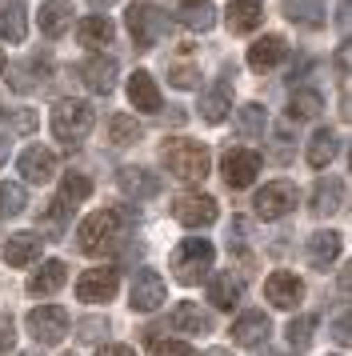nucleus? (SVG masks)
Segmentation results:
<instances>
[{"label":"nucleus","instance_id":"obj_52","mask_svg":"<svg viewBox=\"0 0 352 356\" xmlns=\"http://www.w3.org/2000/svg\"><path fill=\"white\" fill-rule=\"evenodd\" d=\"M205 356H232V353H224V348H212V353H205Z\"/></svg>","mask_w":352,"mask_h":356},{"label":"nucleus","instance_id":"obj_49","mask_svg":"<svg viewBox=\"0 0 352 356\" xmlns=\"http://www.w3.org/2000/svg\"><path fill=\"white\" fill-rule=\"evenodd\" d=\"M340 116H344V120H352V97H344V104H340Z\"/></svg>","mask_w":352,"mask_h":356},{"label":"nucleus","instance_id":"obj_17","mask_svg":"<svg viewBox=\"0 0 352 356\" xmlns=\"http://www.w3.org/2000/svg\"><path fill=\"white\" fill-rule=\"evenodd\" d=\"M168 324H173L176 332H189V337H205V332H212V316H208L200 305H192V300L176 305L173 312H168Z\"/></svg>","mask_w":352,"mask_h":356},{"label":"nucleus","instance_id":"obj_37","mask_svg":"<svg viewBox=\"0 0 352 356\" xmlns=\"http://www.w3.org/2000/svg\"><path fill=\"white\" fill-rule=\"evenodd\" d=\"M109 136H112V145H132L136 136H141V124L132 120V116H112L109 120Z\"/></svg>","mask_w":352,"mask_h":356},{"label":"nucleus","instance_id":"obj_14","mask_svg":"<svg viewBox=\"0 0 352 356\" xmlns=\"http://www.w3.org/2000/svg\"><path fill=\"white\" fill-rule=\"evenodd\" d=\"M116 76H120V65L112 56H88L80 65V81L88 84L93 92H112L116 88Z\"/></svg>","mask_w":352,"mask_h":356},{"label":"nucleus","instance_id":"obj_35","mask_svg":"<svg viewBox=\"0 0 352 356\" xmlns=\"http://www.w3.org/2000/svg\"><path fill=\"white\" fill-rule=\"evenodd\" d=\"M88 193H93V184H88V177H80V172H68V177L61 180V200L72 204V209H77Z\"/></svg>","mask_w":352,"mask_h":356},{"label":"nucleus","instance_id":"obj_42","mask_svg":"<svg viewBox=\"0 0 352 356\" xmlns=\"http://www.w3.org/2000/svg\"><path fill=\"white\" fill-rule=\"evenodd\" d=\"M157 356H196V348H189L184 340H164L157 344Z\"/></svg>","mask_w":352,"mask_h":356},{"label":"nucleus","instance_id":"obj_26","mask_svg":"<svg viewBox=\"0 0 352 356\" xmlns=\"http://www.w3.org/2000/svg\"><path fill=\"white\" fill-rule=\"evenodd\" d=\"M68 24H72V4L68 0H48V4H40V33L45 36H64Z\"/></svg>","mask_w":352,"mask_h":356},{"label":"nucleus","instance_id":"obj_24","mask_svg":"<svg viewBox=\"0 0 352 356\" xmlns=\"http://www.w3.org/2000/svg\"><path fill=\"white\" fill-rule=\"evenodd\" d=\"M68 280V268H64V260H45L29 280V292L32 296H48V292H56Z\"/></svg>","mask_w":352,"mask_h":356},{"label":"nucleus","instance_id":"obj_38","mask_svg":"<svg viewBox=\"0 0 352 356\" xmlns=\"http://www.w3.org/2000/svg\"><path fill=\"white\" fill-rule=\"evenodd\" d=\"M312 332H317V316H296V321L288 324V344L308 348L312 344Z\"/></svg>","mask_w":352,"mask_h":356},{"label":"nucleus","instance_id":"obj_31","mask_svg":"<svg viewBox=\"0 0 352 356\" xmlns=\"http://www.w3.org/2000/svg\"><path fill=\"white\" fill-rule=\"evenodd\" d=\"M285 17L304 29H320L328 13H324V0H285Z\"/></svg>","mask_w":352,"mask_h":356},{"label":"nucleus","instance_id":"obj_15","mask_svg":"<svg viewBox=\"0 0 352 356\" xmlns=\"http://www.w3.org/2000/svg\"><path fill=\"white\" fill-rule=\"evenodd\" d=\"M272 332V321L260 312V308H253V312H240L237 324H232V340L237 344H244V348H256V344H264Z\"/></svg>","mask_w":352,"mask_h":356},{"label":"nucleus","instance_id":"obj_5","mask_svg":"<svg viewBox=\"0 0 352 356\" xmlns=\"http://www.w3.org/2000/svg\"><path fill=\"white\" fill-rule=\"evenodd\" d=\"M120 220H125V212H116V209H104V212L84 216V225H80V232H77L80 248H84V252H104V244L116 241Z\"/></svg>","mask_w":352,"mask_h":356},{"label":"nucleus","instance_id":"obj_19","mask_svg":"<svg viewBox=\"0 0 352 356\" xmlns=\"http://www.w3.org/2000/svg\"><path fill=\"white\" fill-rule=\"evenodd\" d=\"M264 24V0H232L228 4V29L232 33H256Z\"/></svg>","mask_w":352,"mask_h":356},{"label":"nucleus","instance_id":"obj_21","mask_svg":"<svg viewBox=\"0 0 352 356\" xmlns=\"http://www.w3.org/2000/svg\"><path fill=\"white\" fill-rule=\"evenodd\" d=\"M228 108H232V84H228V76H221L205 92V100H200V116H205L208 124H221L224 116H228Z\"/></svg>","mask_w":352,"mask_h":356},{"label":"nucleus","instance_id":"obj_7","mask_svg":"<svg viewBox=\"0 0 352 356\" xmlns=\"http://www.w3.org/2000/svg\"><path fill=\"white\" fill-rule=\"evenodd\" d=\"M29 332L40 340V344H61V340L68 337V312H64V308H56V305L32 308Z\"/></svg>","mask_w":352,"mask_h":356},{"label":"nucleus","instance_id":"obj_40","mask_svg":"<svg viewBox=\"0 0 352 356\" xmlns=\"http://www.w3.org/2000/svg\"><path fill=\"white\" fill-rule=\"evenodd\" d=\"M168 84H173V88H196V84H200V72L189 68V65H173L168 68Z\"/></svg>","mask_w":352,"mask_h":356},{"label":"nucleus","instance_id":"obj_53","mask_svg":"<svg viewBox=\"0 0 352 356\" xmlns=\"http://www.w3.org/2000/svg\"><path fill=\"white\" fill-rule=\"evenodd\" d=\"M0 72H4V52H0Z\"/></svg>","mask_w":352,"mask_h":356},{"label":"nucleus","instance_id":"obj_32","mask_svg":"<svg viewBox=\"0 0 352 356\" xmlns=\"http://www.w3.org/2000/svg\"><path fill=\"white\" fill-rule=\"evenodd\" d=\"M320 113H324V100H320L317 88H296L292 92V100H288V116L292 120H317Z\"/></svg>","mask_w":352,"mask_h":356},{"label":"nucleus","instance_id":"obj_46","mask_svg":"<svg viewBox=\"0 0 352 356\" xmlns=\"http://www.w3.org/2000/svg\"><path fill=\"white\" fill-rule=\"evenodd\" d=\"M13 129L16 132H32V129H36V113H16L13 116Z\"/></svg>","mask_w":352,"mask_h":356},{"label":"nucleus","instance_id":"obj_43","mask_svg":"<svg viewBox=\"0 0 352 356\" xmlns=\"http://www.w3.org/2000/svg\"><path fill=\"white\" fill-rule=\"evenodd\" d=\"M13 344H16V328H13L8 316H0V353H8Z\"/></svg>","mask_w":352,"mask_h":356},{"label":"nucleus","instance_id":"obj_28","mask_svg":"<svg viewBox=\"0 0 352 356\" xmlns=\"http://www.w3.org/2000/svg\"><path fill=\"white\" fill-rule=\"evenodd\" d=\"M336 257H340V236H336L333 228H320L317 236L308 241V260H312V268H328Z\"/></svg>","mask_w":352,"mask_h":356},{"label":"nucleus","instance_id":"obj_50","mask_svg":"<svg viewBox=\"0 0 352 356\" xmlns=\"http://www.w3.org/2000/svg\"><path fill=\"white\" fill-rule=\"evenodd\" d=\"M8 161V136H0V164Z\"/></svg>","mask_w":352,"mask_h":356},{"label":"nucleus","instance_id":"obj_41","mask_svg":"<svg viewBox=\"0 0 352 356\" xmlns=\"http://www.w3.org/2000/svg\"><path fill=\"white\" fill-rule=\"evenodd\" d=\"M333 340H336V344H344V348H352V312L336 316V324H333Z\"/></svg>","mask_w":352,"mask_h":356},{"label":"nucleus","instance_id":"obj_47","mask_svg":"<svg viewBox=\"0 0 352 356\" xmlns=\"http://www.w3.org/2000/svg\"><path fill=\"white\" fill-rule=\"evenodd\" d=\"M96 356H136V353H132L128 344H104V348H100Z\"/></svg>","mask_w":352,"mask_h":356},{"label":"nucleus","instance_id":"obj_20","mask_svg":"<svg viewBox=\"0 0 352 356\" xmlns=\"http://www.w3.org/2000/svg\"><path fill=\"white\" fill-rule=\"evenodd\" d=\"M128 100H132L141 113H160V88L144 68H136V72L128 76Z\"/></svg>","mask_w":352,"mask_h":356},{"label":"nucleus","instance_id":"obj_34","mask_svg":"<svg viewBox=\"0 0 352 356\" xmlns=\"http://www.w3.org/2000/svg\"><path fill=\"white\" fill-rule=\"evenodd\" d=\"M0 36H4V40H13V44L24 40V4H20V0L0 4Z\"/></svg>","mask_w":352,"mask_h":356},{"label":"nucleus","instance_id":"obj_1","mask_svg":"<svg viewBox=\"0 0 352 356\" xmlns=\"http://www.w3.org/2000/svg\"><path fill=\"white\" fill-rule=\"evenodd\" d=\"M160 156H164V164H168V172H173L176 180H184V184L205 180L208 168H212L208 148L200 145V140H189V136H173V140H164Z\"/></svg>","mask_w":352,"mask_h":356},{"label":"nucleus","instance_id":"obj_23","mask_svg":"<svg viewBox=\"0 0 352 356\" xmlns=\"http://www.w3.org/2000/svg\"><path fill=\"white\" fill-rule=\"evenodd\" d=\"M340 196H344V180L340 177H320L317 188H312V212L317 216H333L336 209H340Z\"/></svg>","mask_w":352,"mask_h":356},{"label":"nucleus","instance_id":"obj_4","mask_svg":"<svg viewBox=\"0 0 352 356\" xmlns=\"http://www.w3.org/2000/svg\"><path fill=\"white\" fill-rule=\"evenodd\" d=\"M125 24H128V33H132V44H136L141 52H148L160 36L168 33V13L157 8V4H132Z\"/></svg>","mask_w":352,"mask_h":356},{"label":"nucleus","instance_id":"obj_48","mask_svg":"<svg viewBox=\"0 0 352 356\" xmlns=\"http://www.w3.org/2000/svg\"><path fill=\"white\" fill-rule=\"evenodd\" d=\"M340 292H344V296H352V260L340 268Z\"/></svg>","mask_w":352,"mask_h":356},{"label":"nucleus","instance_id":"obj_27","mask_svg":"<svg viewBox=\"0 0 352 356\" xmlns=\"http://www.w3.org/2000/svg\"><path fill=\"white\" fill-rule=\"evenodd\" d=\"M176 17H180V24L192 29V33H208V29L216 24V8H212L208 0H184Z\"/></svg>","mask_w":352,"mask_h":356},{"label":"nucleus","instance_id":"obj_33","mask_svg":"<svg viewBox=\"0 0 352 356\" xmlns=\"http://www.w3.org/2000/svg\"><path fill=\"white\" fill-rule=\"evenodd\" d=\"M269 129V113H264V104H240L237 108V132L240 136H264Z\"/></svg>","mask_w":352,"mask_h":356},{"label":"nucleus","instance_id":"obj_45","mask_svg":"<svg viewBox=\"0 0 352 356\" xmlns=\"http://www.w3.org/2000/svg\"><path fill=\"white\" fill-rule=\"evenodd\" d=\"M336 24H340V33H352V0H344L336 8Z\"/></svg>","mask_w":352,"mask_h":356},{"label":"nucleus","instance_id":"obj_11","mask_svg":"<svg viewBox=\"0 0 352 356\" xmlns=\"http://www.w3.org/2000/svg\"><path fill=\"white\" fill-rule=\"evenodd\" d=\"M264 296H269L272 308L292 312V308H301V300H304V280L292 276V273H272L269 280H264Z\"/></svg>","mask_w":352,"mask_h":356},{"label":"nucleus","instance_id":"obj_10","mask_svg":"<svg viewBox=\"0 0 352 356\" xmlns=\"http://www.w3.org/2000/svg\"><path fill=\"white\" fill-rule=\"evenodd\" d=\"M116 284H120V276L112 273V268H88L77 280V296L84 305H109L112 296H116Z\"/></svg>","mask_w":352,"mask_h":356},{"label":"nucleus","instance_id":"obj_18","mask_svg":"<svg viewBox=\"0 0 352 356\" xmlns=\"http://www.w3.org/2000/svg\"><path fill=\"white\" fill-rule=\"evenodd\" d=\"M285 60H288L285 36H264V40H256L253 49H248V65H253L256 72H269V68L285 65Z\"/></svg>","mask_w":352,"mask_h":356},{"label":"nucleus","instance_id":"obj_12","mask_svg":"<svg viewBox=\"0 0 352 356\" xmlns=\"http://www.w3.org/2000/svg\"><path fill=\"white\" fill-rule=\"evenodd\" d=\"M16 168H20V177L29 180V184H45V180L56 177V152L45 148V145H29L20 152Z\"/></svg>","mask_w":352,"mask_h":356},{"label":"nucleus","instance_id":"obj_29","mask_svg":"<svg viewBox=\"0 0 352 356\" xmlns=\"http://www.w3.org/2000/svg\"><path fill=\"white\" fill-rule=\"evenodd\" d=\"M208 296H212V305L216 308H232L244 296V280L232 273H216L212 276V284H208Z\"/></svg>","mask_w":352,"mask_h":356},{"label":"nucleus","instance_id":"obj_44","mask_svg":"<svg viewBox=\"0 0 352 356\" xmlns=\"http://www.w3.org/2000/svg\"><path fill=\"white\" fill-rule=\"evenodd\" d=\"M336 68H344V72H352V36L349 40H344V44H340V49H336Z\"/></svg>","mask_w":352,"mask_h":356},{"label":"nucleus","instance_id":"obj_36","mask_svg":"<svg viewBox=\"0 0 352 356\" xmlns=\"http://www.w3.org/2000/svg\"><path fill=\"white\" fill-rule=\"evenodd\" d=\"M24 204H29V196H24L20 184H0V220L4 216H20Z\"/></svg>","mask_w":352,"mask_h":356},{"label":"nucleus","instance_id":"obj_3","mask_svg":"<svg viewBox=\"0 0 352 356\" xmlns=\"http://www.w3.org/2000/svg\"><path fill=\"white\" fill-rule=\"evenodd\" d=\"M93 104L88 100H56L52 108V132L61 145H80L93 132Z\"/></svg>","mask_w":352,"mask_h":356},{"label":"nucleus","instance_id":"obj_55","mask_svg":"<svg viewBox=\"0 0 352 356\" xmlns=\"http://www.w3.org/2000/svg\"><path fill=\"white\" fill-rule=\"evenodd\" d=\"M0 116H4V108H0Z\"/></svg>","mask_w":352,"mask_h":356},{"label":"nucleus","instance_id":"obj_13","mask_svg":"<svg viewBox=\"0 0 352 356\" xmlns=\"http://www.w3.org/2000/svg\"><path fill=\"white\" fill-rule=\"evenodd\" d=\"M128 300L136 312H152V308L164 305V276L152 273V268H141V273L132 276V292H128Z\"/></svg>","mask_w":352,"mask_h":356},{"label":"nucleus","instance_id":"obj_6","mask_svg":"<svg viewBox=\"0 0 352 356\" xmlns=\"http://www.w3.org/2000/svg\"><path fill=\"white\" fill-rule=\"evenodd\" d=\"M216 200L205 193H184V196H176L173 200V216L180 220L184 228H208L212 220H216Z\"/></svg>","mask_w":352,"mask_h":356},{"label":"nucleus","instance_id":"obj_22","mask_svg":"<svg viewBox=\"0 0 352 356\" xmlns=\"http://www.w3.org/2000/svg\"><path fill=\"white\" fill-rule=\"evenodd\" d=\"M4 260L13 264V268H24L32 260H40V236L36 232H16L4 241Z\"/></svg>","mask_w":352,"mask_h":356},{"label":"nucleus","instance_id":"obj_39","mask_svg":"<svg viewBox=\"0 0 352 356\" xmlns=\"http://www.w3.org/2000/svg\"><path fill=\"white\" fill-rule=\"evenodd\" d=\"M77 337L88 340V344H96V340L109 337V321H100V316H84V321H80V328H77Z\"/></svg>","mask_w":352,"mask_h":356},{"label":"nucleus","instance_id":"obj_2","mask_svg":"<svg viewBox=\"0 0 352 356\" xmlns=\"http://www.w3.org/2000/svg\"><path fill=\"white\" fill-rule=\"evenodd\" d=\"M212 260H216V248L205 241V236H189V241L176 244L173 252V276L180 284H200L212 268Z\"/></svg>","mask_w":352,"mask_h":356},{"label":"nucleus","instance_id":"obj_8","mask_svg":"<svg viewBox=\"0 0 352 356\" xmlns=\"http://www.w3.org/2000/svg\"><path fill=\"white\" fill-rule=\"evenodd\" d=\"M221 172L232 188H248L260 177V152H253V148H228L221 161Z\"/></svg>","mask_w":352,"mask_h":356},{"label":"nucleus","instance_id":"obj_30","mask_svg":"<svg viewBox=\"0 0 352 356\" xmlns=\"http://www.w3.org/2000/svg\"><path fill=\"white\" fill-rule=\"evenodd\" d=\"M336 148H340V140H336V132H328V129L312 132V140H308V168H317V172H324V168L333 164Z\"/></svg>","mask_w":352,"mask_h":356},{"label":"nucleus","instance_id":"obj_16","mask_svg":"<svg viewBox=\"0 0 352 356\" xmlns=\"http://www.w3.org/2000/svg\"><path fill=\"white\" fill-rule=\"evenodd\" d=\"M116 184H120L125 196H160V177L148 172V168H141V164H125L116 172Z\"/></svg>","mask_w":352,"mask_h":356},{"label":"nucleus","instance_id":"obj_25","mask_svg":"<svg viewBox=\"0 0 352 356\" xmlns=\"http://www.w3.org/2000/svg\"><path fill=\"white\" fill-rule=\"evenodd\" d=\"M77 33H80V44H88V49H109L112 36H116V24H112L109 17H100V13H96V17L80 20Z\"/></svg>","mask_w":352,"mask_h":356},{"label":"nucleus","instance_id":"obj_54","mask_svg":"<svg viewBox=\"0 0 352 356\" xmlns=\"http://www.w3.org/2000/svg\"><path fill=\"white\" fill-rule=\"evenodd\" d=\"M20 356H36V353H20Z\"/></svg>","mask_w":352,"mask_h":356},{"label":"nucleus","instance_id":"obj_51","mask_svg":"<svg viewBox=\"0 0 352 356\" xmlns=\"http://www.w3.org/2000/svg\"><path fill=\"white\" fill-rule=\"evenodd\" d=\"M93 8H112V4H120V0H88Z\"/></svg>","mask_w":352,"mask_h":356},{"label":"nucleus","instance_id":"obj_9","mask_svg":"<svg viewBox=\"0 0 352 356\" xmlns=\"http://www.w3.org/2000/svg\"><path fill=\"white\" fill-rule=\"evenodd\" d=\"M292 209H296V184H288V180H272V184H264V188L256 193V212H260L264 220L288 216Z\"/></svg>","mask_w":352,"mask_h":356}]
</instances>
